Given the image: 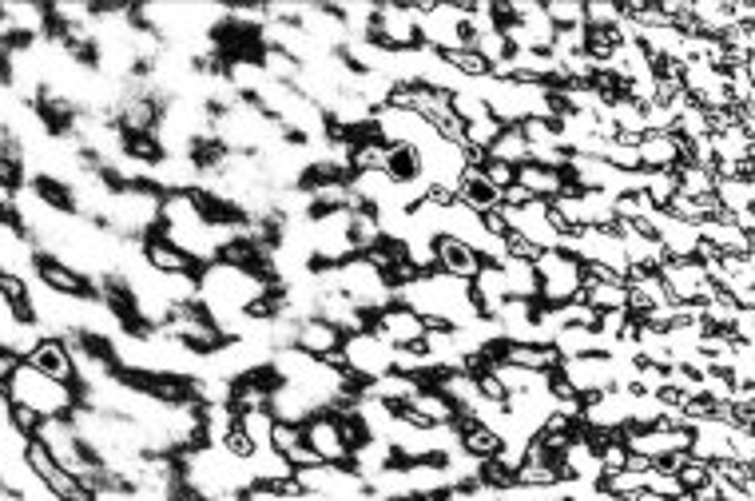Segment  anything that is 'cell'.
<instances>
[{
  "label": "cell",
  "mask_w": 755,
  "mask_h": 501,
  "mask_svg": "<svg viewBox=\"0 0 755 501\" xmlns=\"http://www.w3.org/2000/svg\"><path fill=\"white\" fill-rule=\"evenodd\" d=\"M393 303H406L414 314H422L425 326H454V331H462V326L481 319L469 282L442 271L418 275L414 282H406L402 291H393Z\"/></svg>",
  "instance_id": "1"
},
{
  "label": "cell",
  "mask_w": 755,
  "mask_h": 501,
  "mask_svg": "<svg viewBox=\"0 0 755 501\" xmlns=\"http://www.w3.org/2000/svg\"><path fill=\"white\" fill-rule=\"evenodd\" d=\"M0 390L9 398V407H29L32 414H41V417H68L76 407H80V390H76L73 382H56V378H48L32 363L16 366L12 378Z\"/></svg>",
  "instance_id": "2"
},
{
  "label": "cell",
  "mask_w": 755,
  "mask_h": 501,
  "mask_svg": "<svg viewBox=\"0 0 755 501\" xmlns=\"http://www.w3.org/2000/svg\"><path fill=\"white\" fill-rule=\"evenodd\" d=\"M533 271H537V303L541 307H565L573 299H580V287H585V267L580 259L565 255V250H541L533 259Z\"/></svg>",
  "instance_id": "3"
},
{
  "label": "cell",
  "mask_w": 755,
  "mask_h": 501,
  "mask_svg": "<svg viewBox=\"0 0 755 501\" xmlns=\"http://www.w3.org/2000/svg\"><path fill=\"white\" fill-rule=\"evenodd\" d=\"M422 21H418V41L434 53H454V48H469L466 32V9L457 0H437V4H418Z\"/></svg>",
  "instance_id": "4"
},
{
  "label": "cell",
  "mask_w": 755,
  "mask_h": 501,
  "mask_svg": "<svg viewBox=\"0 0 755 501\" xmlns=\"http://www.w3.org/2000/svg\"><path fill=\"white\" fill-rule=\"evenodd\" d=\"M159 331H164L167 338L184 343L187 350H196V355H215L219 346L227 343V338H223V331L215 326V319H211V314L203 311L199 303L171 307V314H167V323L159 326Z\"/></svg>",
  "instance_id": "5"
},
{
  "label": "cell",
  "mask_w": 755,
  "mask_h": 501,
  "mask_svg": "<svg viewBox=\"0 0 755 501\" xmlns=\"http://www.w3.org/2000/svg\"><path fill=\"white\" fill-rule=\"evenodd\" d=\"M418 4H378L370 24V41L382 44L386 53H414L418 44Z\"/></svg>",
  "instance_id": "6"
},
{
  "label": "cell",
  "mask_w": 755,
  "mask_h": 501,
  "mask_svg": "<svg viewBox=\"0 0 755 501\" xmlns=\"http://www.w3.org/2000/svg\"><path fill=\"white\" fill-rule=\"evenodd\" d=\"M342 358H346V375H354L363 387L393 370V346L386 338H378L374 331L346 334L342 338Z\"/></svg>",
  "instance_id": "7"
},
{
  "label": "cell",
  "mask_w": 755,
  "mask_h": 501,
  "mask_svg": "<svg viewBox=\"0 0 755 501\" xmlns=\"http://www.w3.org/2000/svg\"><path fill=\"white\" fill-rule=\"evenodd\" d=\"M656 275H660L673 303H708L715 294V287L708 282V275L696 259H664Z\"/></svg>",
  "instance_id": "8"
},
{
  "label": "cell",
  "mask_w": 755,
  "mask_h": 501,
  "mask_svg": "<svg viewBox=\"0 0 755 501\" xmlns=\"http://www.w3.org/2000/svg\"><path fill=\"white\" fill-rule=\"evenodd\" d=\"M557 375L573 387V394L592 398L604 390H617V366L609 355H585V358H560Z\"/></svg>",
  "instance_id": "9"
},
{
  "label": "cell",
  "mask_w": 755,
  "mask_h": 501,
  "mask_svg": "<svg viewBox=\"0 0 755 501\" xmlns=\"http://www.w3.org/2000/svg\"><path fill=\"white\" fill-rule=\"evenodd\" d=\"M302 442H307V446L319 454V461H326V466H351V446L342 442V426L331 410H319V414H311L302 422Z\"/></svg>",
  "instance_id": "10"
},
{
  "label": "cell",
  "mask_w": 755,
  "mask_h": 501,
  "mask_svg": "<svg viewBox=\"0 0 755 501\" xmlns=\"http://www.w3.org/2000/svg\"><path fill=\"white\" fill-rule=\"evenodd\" d=\"M370 331L378 334V338H386L393 350H402V346H422L425 319L410 311L406 303H390L370 319Z\"/></svg>",
  "instance_id": "11"
},
{
  "label": "cell",
  "mask_w": 755,
  "mask_h": 501,
  "mask_svg": "<svg viewBox=\"0 0 755 501\" xmlns=\"http://www.w3.org/2000/svg\"><path fill=\"white\" fill-rule=\"evenodd\" d=\"M501 215H506V227L518 231V235H525L529 243L537 250H557L560 235L553 231V223H548V203L545 199H533L529 208H501Z\"/></svg>",
  "instance_id": "12"
},
{
  "label": "cell",
  "mask_w": 755,
  "mask_h": 501,
  "mask_svg": "<svg viewBox=\"0 0 755 501\" xmlns=\"http://www.w3.org/2000/svg\"><path fill=\"white\" fill-rule=\"evenodd\" d=\"M36 282L64 294V299H96V282L76 267H68V263L53 259V255H36Z\"/></svg>",
  "instance_id": "13"
},
{
  "label": "cell",
  "mask_w": 755,
  "mask_h": 501,
  "mask_svg": "<svg viewBox=\"0 0 755 501\" xmlns=\"http://www.w3.org/2000/svg\"><path fill=\"white\" fill-rule=\"evenodd\" d=\"M641 171H676L688 159V144L676 132H644L636 144Z\"/></svg>",
  "instance_id": "14"
},
{
  "label": "cell",
  "mask_w": 755,
  "mask_h": 501,
  "mask_svg": "<svg viewBox=\"0 0 755 501\" xmlns=\"http://www.w3.org/2000/svg\"><path fill=\"white\" fill-rule=\"evenodd\" d=\"M648 231L656 235V243H660L664 259H692V255H696L700 231H696L692 223L673 220L668 211H652V215H648Z\"/></svg>",
  "instance_id": "15"
},
{
  "label": "cell",
  "mask_w": 755,
  "mask_h": 501,
  "mask_svg": "<svg viewBox=\"0 0 755 501\" xmlns=\"http://www.w3.org/2000/svg\"><path fill=\"white\" fill-rule=\"evenodd\" d=\"M398 414L414 426H454L457 422V407L437 387H422Z\"/></svg>",
  "instance_id": "16"
},
{
  "label": "cell",
  "mask_w": 755,
  "mask_h": 501,
  "mask_svg": "<svg viewBox=\"0 0 755 501\" xmlns=\"http://www.w3.org/2000/svg\"><path fill=\"white\" fill-rule=\"evenodd\" d=\"M497 363H509L518 370H533V375H557L560 355L553 346H541V343H497L493 346Z\"/></svg>",
  "instance_id": "17"
},
{
  "label": "cell",
  "mask_w": 755,
  "mask_h": 501,
  "mask_svg": "<svg viewBox=\"0 0 755 501\" xmlns=\"http://www.w3.org/2000/svg\"><path fill=\"white\" fill-rule=\"evenodd\" d=\"M557 466H560V478H565V481H592V486L600 481L597 449H592V442H589V434H585V430H577V434L569 438V446L560 449Z\"/></svg>",
  "instance_id": "18"
},
{
  "label": "cell",
  "mask_w": 755,
  "mask_h": 501,
  "mask_svg": "<svg viewBox=\"0 0 755 501\" xmlns=\"http://www.w3.org/2000/svg\"><path fill=\"white\" fill-rule=\"evenodd\" d=\"M24 363H32L36 370H44L48 378H56V382H73V387H76L73 350H68V343H64L60 334H44L41 343H36V350H32Z\"/></svg>",
  "instance_id": "19"
},
{
  "label": "cell",
  "mask_w": 755,
  "mask_h": 501,
  "mask_svg": "<svg viewBox=\"0 0 755 501\" xmlns=\"http://www.w3.org/2000/svg\"><path fill=\"white\" fill-rule=\"evenodd\" d=\"M434 259H437V271L454 275L462 282H474V275L481 271V255L474 247H466L462 240H449V235H437L434 240Z\"/></svg>",
  "instance_id": "20"
},
{
  "label": "cell",
  "mask_w": 755,
  "mask_h": 501,
  "mask_svg": "<svg viewBox=\"0 0 755 501\" xmlns=\"http://www.w3.org/2000/svg\"><path fill=\"white\" fill-rule=\"evenodd\" d=\"M144 263L156 275H199V263L191 255H184L176 243H167L159 235V227L144 240Z\"/></svg>",
  "instance_id": "21"
},
{
  "label": "cell",
  "mask_w": 755,
  "mask_h": 501,
  "mask_svg": "<svg viewBox=\"0 0 755 501\" xmlns=\"http://www.w3.org/2000/svg\"><path fill=\"white\" fill-rule=\"evenodd\" d=\"M342 338H346V334H342L338 326H331L326 319L314 314V319H302L299 331H295V350L326 358V355H334V350H342Z\"/></svg>",
  "instance_id": "22"
},
{
  "label": "cell",
  "mask_w": 755,
  "mask_h": 501,
  "mask_svg": "<svg viewBox=\"0 0 755 501\" xmlns=\"http://www.w3.org/2000/svg\"><path fill=\"white\" fill-rule=\"evenodd\" d=\"M513 183H521L529 196L545 199V203H553L557 196L569 191V176H565L560 167H541V164H533V159L518 167V179H513Z\"/></svg>",
  "instance_id": "23"
},
{
  "label": "cell",
  "mask_w": 755,
  "mask_h": 501,
  "mask_svg": "<svg viewBox=\"0 0 755 501\" xmlns=\"http://www.w3.org/2000/svg\"><path fill=\"white\" fill-rule=\"evenodd\" d=\"M696 231H700V240L712 243L720 255H755V235H744V231L732 223V215H720V220H703Z\"/></svg>",
  "instance_id": "24"
},
{
  "label": "cell",
  "mask_w": 755,
  "mask_h": 501,
  "mask_svg": "<svg viewBox=\"0 0 755 501\" xmlns=\"http://www.w3.org/2000/svg\"><path fill=\"white\" fill-rule=\"evenodd\" d=\"M267 410L275 414V422H295V426H302L311 414H319V402H314L307 390L290 387V382H275Z\"/></svg>",
  "instance_id": "25"
},
{
  "label": "cell",
  "mask_w": 755,
  "mask_h": 501,
  "mask_svg": "<svg viewBox=\"0 0 755 501\" xmlns=\"http://www.w3.org/2000/svg\"><path fill=\"white\" fill-rule=\"evenodd\" d=\"M469 291H474V303H477V311H481V319H493V314L501 311V303L509 299L506 275H501L497 263H481V271H477L474 282H469Z\"/></svg>",
  "instance_id": "26"
},
{
  "label": "cell",
  "mask_w": 755,
  "mask_h": 501,
  "mask_svg": "<svg viewBox=\"0 0 755 501\" xmlns=\"http://www.w3.org/2000/svg\"><path fill=\"white\" fill-rule=\"evenodd\" d=\"M422 387H430V382H422V378H410V375H398V370H390V375L374 378V382H366L363 394L366 398H378V402H386V407L402 410L410 398L418 394Z\"/></svg>",
  "instance_id": "27"
},
{
  "label": "cell",
  "mask_w": 755,
  "mask_h": 501,
  "mask_svg": "<svg viewBox=\"0 0 755 501\" xmlns=\"http://www.w3.org/2000/svg\"><path fill=\"white\" fill-rule=\"evenodd\" d=\"M553 350L560 358H585V355H604V343L592 326H560L553 338Z\"/></svg>",
  "instance_id": "28"
},
{
  "label": "cell",
  "mask_w": 755,
  "mask_h": 501,
  "mask_svg": "<svg viewBox=\"0 0 755 501\" xmlns=\"http://www.w3.org/2000/svg\"><path fill=\"white\" fill-rule=\"evenodd\" d=\"M580 303H589L597 314L629 311V282H589L580 287Z\"/></svg>",
  "instance_id": "29"
},
{
  "label": "cell",
  "mask_w": 755,
  "mask_h": 501,
  "mask_svg": "<svg viewBox=\"0 0 755 501\" xmlns=\"http://www.w3.org/2000/svg\"><path fill=\"white\" fill-rule=\"evenodd\" d=\"M497 267H501V275H506L509 299H537V271H533V263L501 259Z\"/></svg>",
  "instance_id": "30"
},
{
  "label": "cell",
  "mask_w": 755,
  "mask_h": 501,
  "mask_svg": "<svg viewBox=\"0 0 755 501\" xmlns=\"http://www.w3.org/2000/svg\"><path fill=\"white\" fill-rule=\"evenodd\" d=\"M382 223L374 215L370 208H358L351 211V243H354V255H370L378 243H382Z\"/></svg>",
  "instance_id": "31"
},
{
  "label": "cell",
  "mask_w": 755,
  "mask_h": 501,
  "mask_svg": "<svg viewBox=\"0 0 755 501\" xmlns=\"http://www.w3.org/2000/svg\"><path fill=\"white\" fill-rule=\"evenodd\" d=\"M715 203L724 208V215L755 208V183L752 179H715Z\"/></svg>",
  "instance_id": "32"
},
{
  "label": "cell",
  "mask_w": 755,
  "mask_h": 501,
  "mask_svg": "<svg viewBox=\"0 0 755 501\" xmlns=\"http://www.w3.org/2000/svg\"><path fill=\"white\" fill-rule=\"evenodd\" d=\"M489 159H501V164H509V167L529 164V144H525V136H521V127H506V132L493 140V147H489Z\"/></svg>",
  "instance_id": "33"
},
{
  "label": "cell",
  "mask_w": 755,
  "mask_h": 501,
  "mask_svg": "<svg viewBox=\"0 0 755 501\" xmlns=\"http://www.w3.org/2000/svg\"><path fill=\"white\" fill-rule=\"evenodd\" d=\"M238 430L255 449H270V430H275V414L270 410H243L238 414Z\"/></svg>",
  "instance_id": "34"
},
{
  "label": "cell",
  "mask_w": 755,
  "mask_h": 501,
  "mask_svg": "<svg viewBox=\"0 0 755 501\" xmlns=\"http://www.w3.org/2000/svg\"><path fill=\"white\" fill-rule=\"evenodd\" d=\"M676 183H680V196H688V199L715 196V176L708 171V167L680 164V167H676Z\"/></svg>",
  "instance_id": "35"
},
{
  "label": "cell",
  "mask_w": 755,
  "mask_h": 501,
  "mask_svg": "<svg viewBox=\"0 0 755 501\" xmlns=\"http://www.w3.org/2000/svg\"><path fill=\"white\" fill-rule=\"evenodd\" d=\"M644 196L656 211H664L673 203V196H680V183H676V171H644Z\"/></svg>",
  "instance_id": "36"
},
{
  "label": "cell",
  "mask_w": 755,
  "mask_h": 501,
  "mask_svg": "<svg viewBox=\"0 0 755 501\" xmlns=\"http://www.w3.org/2000/svg\"><path fill=\"white\" fill-rule=\"evenodd\" d=\"M580 215H585V227H617V215H612V199L600 196V191H580Z\"/></svg>",
  "instance_id": "37"
},
{
  "label": "cell",
  "mask_w": 755,
  "mask_h": 501,
  "mask_svg": "<svg viewBox=\"0 0 755 501\" xmlns=\"http://www.w3.org/2000/svg\"><path fill=\"white\" fill-rule=\"evenodd\" d=\"M708 474H712L715 486H740V490H755V470H752V466H740V461H732V458L708 461Z\"/></svg>",
  "instance_id": "38"
},
{
  "label": "cell",
  "mask_w": 755,
  "mask_h": 501,
  "mask_svg": "<svg viewBox=\"0 0 755 501\" xmlns=\"http://www.w3.org/2000/svg\"><path fill=\"white\" fill-rule=\"evenodd\" d=\"M469 48H474V53L481 56V60H486L489 68L513 56V48H509V41L501 36V29H493V32H477V36H469Z\"/></svg>",
  "instance_id": "39"
},
{
  "label": "cell",
  "mask_w": 755,
  "mask_h": 501,
  "mask_svg": "<svg viewBox=\"0 0 755 501\" xmlns=\"http://www.w3.org/2000/svg\"><path fill=\"white\" fill-rule=\"evenodd\" d=\"M545 16L553 29H585V0H545Z\"/></svg>",
  "instance_id": "40"
},
{
  "label": "cell",
  "mask_w": 755,
  "mask_h": 501,
  "mask_svg": "<svg viewBox=\"0 0 755 501\" xmlns=\"http://www.w3.org/2000/svg\"><path fill=\"white\" fill-rule=\"evenodd\" d=\"M600 493H609V498H624L632 501L636 493H644V474H632V470H617V474H604V478L597 481Z\"/></svg>",
  "instance_id": "41"
},
{
  "label": "cell",
  "mask_w": 755,
  "mask_h": 501,
  "mask_svg": "<svg viewBox=\"0 0 755 501\" xmlns=\"http://www.w3.org/2000/svg\"><path fill=\"white\" fill-rule=\"evenodd\" d=\"M442 60L454 68L462 80H486L489 76V64L474 53V48H454V53H442Z\"/></svg>",
  "instance_id": "42"
},
{
  "label": "cell",
  "mask_w": 755,
  "mask_h": 501,
  "mask_svg": "<svg viewBox=\"0 0 755 501\" xmlns=\"http://www.w3.org/2000/svg\"><path fill=\"white\" fill-rule=\"evenodd\" d=\"M497 501H565V481L560 486H506L497 490Z\"/></svg>",
  "instance_id": "43"
},
{
  "label": "cell",
  "mask_w": 755,
  "mask_h": 501,
  "mask_svg": "<svg viewBox=\"0 0 755 501\" xmlns=\"http://www.w3.org/2000/svg\"><path fill=\"white\" fill-rule=\"evenodd\" d=\"M624 21V9L617 0H585V29H617Z\"/></svg>",
  "instance_id": "44"
},
{
  "label": "cell",
  "mask_w": 755,
  "mask_h": 501,
  "mask_svg": "<svg viewBox=\"0 0 755 501\" xmlns=\"http://www.w3.org/2000/svg\"><path fill=\"white\" fill-rule=\"evenodd\" d=\"M644 490L656 493V498H668V501H688L680 478H676V474H668V470H660V466H652V470L644 474Z\"/></svg>",
  "instance_id": "45"
},
{
  "label": "cell",
  "mask_w": 755,
  "mask_h": 501,
  "mask_svg": "<svg viewBox=\"0 0 755 501\" xmlns=\"http://www.w3.org/2000/svg\"><path fill=\"white\" fill-rule=\"evenodd\" d=\"M604 164L617 167V171H641V159H636V144H621V140H609L604 144Z\"/></svg>",
  "instance_id": "46"
},
{
  "label": "cell",
  "mask_w": 755,
  "mask_h": 501,
  "mask_svg": "<svg viewBox=\"0 0 755 501\" xmlns=\"http://www.w3.org/2000/svg\"><path fill=\"white\" fill-rule=\"evenodd\" d=\"M553 311H557L560 326H597V311L589 303H580V299H573L565 307H553Z\"/></svg>",
  "instance_id": "47"
},
{
  "label": "cell",
  "mask_w": 755,
  "mask_h": 501,
  "mask_svg": "<svg viewBox=\"0 0 755 501\" xmlns=\"http://www.w3.org/2000/svg\"><path fill=\"white\" fill-rule=\"evenodd\" d=\"M728 446H732V461H740V466H755V434L747 426H735L732 438H728Z\"/></svg>",
  "instance_id": "48"
},
{
  "label": "cell",
  "mask_w": 755,
  "mask_h": 501,
  "mask_svg": "<svg viewBox=\"0 0 755 501\" xmlns=\"http://www.w3.org/2000/svg\"><path fill=\"white\" fill-rule=\"evenodd\" d=\"M676 478H680L684 493H696L700 486H708V481H712V474H708V461L688 458V466H680V470H676Z\"/></svg>",
  "instance_id": "49"
},
{
  "label": "cell",
  "mask_w": 755,
  "mask_h": 501,
  "mask_svg": "<svg viewBox=\"0 0 755 501\" xmlns=\"http://www.w3.org/2000/svg\"><path fill=\"white\" fill-rule=\"evenodd\" d=\"M302 446V426H295V422H275V430H270V449L275 454H287V449Z\"/></svg>",
  "instance_id": "50"
},
{
  "label": "cell",
  "mask_w": 755,
  "mask_h": 501,
  "mask_svg": "<svg viewBox=\"0 0 755 501\" xmlns=\"http://www.w3.org/2000/svg\"><path fill=\"white\" fill-rule=\"evenodd\" d=\"M481 176H486V183L493 191H506L513 179H518V167H509V164H501V159H486L481 164Z\"/></svg>",
  "instance_id": "51"
},
{
  "label": "cell",
  "mask_w": 755,
  "mask_h": 501,
  "mask_svg": "<svg viewBox=\"0 0 755 501\" xmlns=\"http://www.w3.org/2000/svg\"><path fill=\"white\" fill-rule=\"evenodd\" d=\"M44 417L41 414H32L29 407H9V426L21 434V438H36V430H41Z\"/></svg>",
  "instance_id": "52"
},
{
  "label": "cell",
  "mask_w": 755,
  "mask_h": 501,
  "mask_svg": "<svg viewBox=\"0 0 755 501\" xmlns=\"http://www.w3.org/2000/svg\"><path fill=\"white\" fill-rule=\"evenodd\" d=\"M501 243H506V259H525V263H533V259L541 255V250L533 247V243H529L525 235H518V231H509V235H506Z\"/></svg>",
  "instance_id": "53"
},
{
  "label": "cell",
  "mask_w": 755,
  "mask_h": 501,
  "mask_svg": "<svg viewBox=\"0 0 755 501\" xmlns=\"http://www.w3.org/2000/svg\"><path fill=\"white\" fill-rule=\"evenodd\" d=\"M735 338V343H747V346H755V311H740L735 314V323H732V331H728Z\"/></svg>",
  "instance_id": "54"
},
{
  "label": "cell",
  "mask_w": 755,
  "mask_h": 501,
  "mask_svg": "<svg viewBox=\"0 0 755 501\" xmlns=\"http://www.w3.org/2000/svg\"><path fill=\"white\" fill-rule=\"evenodd\" d=\"M282 458H287V466H290V470H311V466H322V461H319V454H314V449L307 446V442H302V446H295V449H287V454H282Z\"/></svg>",
  "instance_id": "55"
},
{
  "label": "cell",
  "mask_w": 755,
  "mask_h": 501,
  "mask_svg": "<svg viewBox=\"0 0 755 501\" xmlns=\"http://www.w3.org/2000/svg\"><path fill=\"white\" fill-rule=\"evenodd\" d=\"M497 196H501V208H529V203H533V196H529L525 188H521V183H509L506 191H497Z\"/></svg>",
  "instance_id": "56"
},
{
  "label": "cell",
  "mask_w": 755,
  "mask_h": 501,
  "mask_svg": "<svg viewBox=\"0 0 755 501\" xmlns=\"http://www.w3.org/2000/svg\"><path fill=\"white\" fill-rule=\"evenodd\" d=\"M223 449H227V454H235V458H251V454H255V446H251L247 438H243V430H231L227 434V442H223Z\"/></svg>",
  "instance_id": "57"
},
{
  "label": "cell",
  "mask_w": 755,
  "mask_h": 501,
  "mask_svg": "<svg viewBox=\"0 0 755 501\" xmlns=\"http://www.w3.org/2000/svg\"><path fill=\"white\" fill-rule=\"evenodd\" d=\"M243 501H290V493L275 490V486H251L243 490Z\"/></svg>",
  "instance_id": "58"
},
{
  "label": "cell",
  "mask_w": 755,
  "mask_h": 501,
  "mask_svg": "<svg viewBox=\"0 0 755 501\" xmlns=\"http://www.w3.org/2000/svg\"><path fill=\"white\" fill-rule=\"evenodd\" d=\"M0 183H9V188H21L24 183V171L21 167H12L4 156H0Z\"/></svg>",
  "instance_id": "59"
},
{
  "label": "cell",
  "mask_w": 755,
  "mask_h": 501,
  "mask_svg": "<svg viewBox=\"0 0 755 501\" xmlns=\"http://www.w3.org/2000/svg\"><path fill=\"white\" fill-rule=\"evenodd\" d=\"M16 366H21V358L12 355V350H4V346H0V387H4V382H9V378H12V370H16Z\"/></svg>",
  "instance_id": "60"
},
{
  "label": "cell",
  "mask_w": 755,
  "mask_h": 501,
  "mask_svg": "<svg viewBox=\"0 0 755 501\" xmlns=\"http://www.w3.org/2000/svg\"><path fill=\"white\" fill-rule=\"evenodd\" d=\"M176 501H203V498H196V493H187V490H179V493H176Z\"/></svg>",
  "instance_id": "61"
}]
</instances>
